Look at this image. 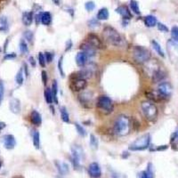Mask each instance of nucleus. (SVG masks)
<instances>
[{
	"instance_id": "obj_24",
	"label": "nucleus",
	"mask_w": 178,
	"mask_h": 178,
	"mask_svg": "<svg viewBox=\"0 0 178 178\" xmlns=\"http://www.w3.org/2000/svg\"><path fill=\"white\" fill-rule=\"evenodd\" d=\"M32 140H33V144L36 147V149H39L40 148V136L39 133L37 130L33 131V135H32Z\"/></svg>"
},
{
	"instance_id": "obj_36",
	"label": "nucleus",
	"mask_w": 178,
	"mask_h": 178,
	"mask_svg": "<svg viewBox=\"0 0 178 178\" xmlns=\"http://www.w3.org/2000/svg\"><path fill=\"white\" fill-rule=\"evenodd\" d=\"M75 127H76L77 132L79 133V136H86V130H85L84 127L81 126L80 124H79V123H76V124H75Z\"/></svg>"
},
{
	"instance_id": "obj_51",
	"label": "nucleus",
	"mask_w": 178,
	"mask_h": 178,
	"mask_svg": "<svg viewBox=\"0 0 178 178\" xmlns=\"http://www.w3.org/2000/svg\"><path fill=\"white\" fill-rule=\"evenodd\" d=\"M53 2L55 5H60V0H53Z\"/></svg>"
},
{
	"instance_id": "obj_13",
	"label": "nucleus",
	"mask_w": 178,
	"mask_h": 178,
	"mask_svg": "<svg viewBox=\"0 0 178 178\" xmlns=\"http://www.w3.org/2000/svg\"><path fill=\"white\" fill-rule=\"evenodd\" d=\"M9 108L10 110L14 114H19L21 110V102L17 98H12L9 102Z\"/></svg>"
},
{
	"instance_id": "obj_35",
	"label": "nucleus",
	"mask_w": 178,
	"mask_h": 178,
	"mask_svg": "<svg viewBox=\"0 0 178 178\" xmlns=\"http://www.w3.org/2000/svg\"><path fill=\"white\" fill-rule=\"evenodd\" d=\"M90 145L92 146L93 149H97L98 148V140L97 138L94 136V135H91L90 136Z\"/></svg>"
},
{
	"instance_id": "obj_15",
	"label": "nucleus",
	"mask_w": 178,
	"mask_h": 178,
	"mask_svg": "<svg viewBox=\"0 0 178 178\" xmlns=\"http://www.w3.org/2000/svg\"><path fill=\"white\" fill-rule=\"evenodd\" d=\"M116 13H118L119 14H120L125 20H129L132 17L131 13L130 11L128 10V8L126 6H124V5H121V6H119L117 9H116Z\"/></svg>"
},
{
	"instance_id": "obj_1",
	"label": "nucleus",
	"mask_w": 178,
	"mask_h": 178,
	"mask_svg": "<svg viewBox=\"0 0 178 178\" xmlns=\"http://www.w3.org/2000/svg\"><path fill=\"white\" fill-rule=\"evenodd\" d=\"M132 128V121L129 117L126 115H120L116 118L113 124V132L117 136H127Z\"/></svg>"
},
{
	"instance_id": "obj_37",
	"label": "nucleus",
	"mask_w": 178,
	"mask_h": 178,
	"mask_svg": "<svg viewBox=\"0 0 178 178\" xmlns=\"http://www.w3.org/2000/svg\"><path fill=\"white\" fill-rule=\"evenodd\" d=\"M163 78H164V75H163V73L160 70H157L155 73L153 74V81H154V82L160 81Z\"/></svg>"
},
{
	"instance_id": "obj_6",
	"label": "nucleus",
	"mask_w": 178,
	"mask_h": 178,
	"mask_svg": "<svg viewBox=\"0 0 178 178\" xmlns=\"http://www.w3.org/2000/svg\"><path fill=\"white\" fill-rule=\"evenodd\" d=\"M151 142V136L149 134L143 135L137 138L136 141L129 145V150L136 152V151H143L147 149Z\"/></svg>"
},
{
	"instance_id": "obj_39",
	"label": "nucleus",
	"mask_w": 178,
	"mask_h": 178,
	"mask_svg": "<svg viewBox=\"0 0 178 178\" xmlns=\"http://www.w3.org/2000/svg\"><path fill=\"white\" fill-rule=\"evenodd\" d=\"M85 7H86V9L87 12H92L95 8V4H94V2H93V1H88V2L86 3Z\"/></svg>"
},
{
	"instance_id": "obj_17",
	"label": "nucleus",
	"mask_w": 178,
	"mask_h": 178,
	"mask_svg": "<svg viewBox=\"0 0 178 178\" xmlns=\"http://www.w3.org/2000/svg\"><path fill=\"white\" fill-rule=\"evenodd\" d=\"M31 121L33 125L35 126H40L41 123H42V118L41 115L37 112V110H32V112L31 113Z\"/></svg>"
},
{
	"instance_id": "obj_45",
	"label": "nucleus",
	"mask_w": 178,
	"mask_h": 178,
	"mask_svg": "<svg viewBox=\"0 0 178 178\" xmlns=\"http://www.w3.org/2000/svg\"><path fill=\"white\" fill-rule=\"evenodd\" d=\"M15 57V53H6L5 56H4V59L5 60H12V59H14Z\"/></svg>"
},
{
	"instance_id": "obj_40",
	"label": "nucleus",
	"mask_w": 178,
	"mask_h": 178,
	"mask_svg": "<svg viewBox=\"0 0 178 178\" xmlns=\"http://www.w3.org/2000/svg\"><path fill=\"white\" fill-rule=\"evenodd\" d=\"M63 56L59 59V62H58V70H59V71H60V73H61V76H62L63 78H64V77H65V74H64V71H63Z\"/></svg>"
},
{
	"instance_id": "obj_8",
	"label": "nucleus",
	"mask_w": 178,
	"mask_h": 178,
	"mask_svg": "<svg viewBox=\"0 0 178 178\" xmlns=\"http://www.w3.org/2000/svg\"><path fill=\"white\" fill-rule=\"evenodd\" d=\"M72 152V163H73L74 168H80V161H81V157H82V150L79 146H73L71 148Z\"/></svg>"
},
{
	"instance_id": "obj_47",
	"label": "nucleus",
	"mask_w": 178,
	"mask_h": 178,
	"mask_svg": "<svg viewBox=\"0 0 178 178\" xmlns=\"http://www.w3.org/2000/svg\"><path fill=\"white\" fill-rule=\"evenodd\" d=\"M72 47V41L70 39H69L67 41V44H66V48H65V51H69L70 48Z\"/></svg>"
},
{
	"instance_id": "obj_30",
	"label": "nucleus",
	"mask_w": 178,
	"mask_h": 178,
	"mask_svg": "<svg viewBox=\"0 0 178 178\" xmlns=\"http://www.w3.org/2000/svg\"><path fill=\"white\" fill-rule=\"evenodd\" d=\"M130 7H131V10L133 11L134 14H136L137 15L141 14L140 8H139V5H138V3H137L136 1H135V0H132L131 2H130Z\"/></svg>"
},
{
	"instance_id": "obj_34",
	"label": "nucleus",
	"mask_w": 178,
	"mask_h": 178,
	"mask_svg": "<svg viewBox=\"0 0 178 178\" xmlns=\"http://www.w3.org/2000/svg\"><path fill=\"white\" fill-rule=\"evenodd\" d=\"M23 37L26 39V41H28L29 43H32L33 41V37H34V35H33V32L31 31H26L23 32Z\"/></svg>"
},
{
	"instance_id": "obj_27",
	"label": "nucleus",
	"mask_w": 178,
	"mask_h": 178,
	"mask_svg": "<svg viewBox=\"0 0 178 178\" xmlns=\"http://www.w3.org/2000/svg\"><path fill=\"white\" fill-rule=\"evenodd\" d=\"M60 112H61V118H62L63 122H65V123H70V116H69L67 109H66L65 107H62Z\"/></svg>"
},
{
	"instance_id": "obj_50",
	"label": "nucleus",
	"mask_w": 178,
	"mask_h": 178,
	"mask_svg": "<svg viewBox=\"0 0 178 178\" xmlns=\"http://www.w3.org/2000/svg\"><path fill=\"white\" fill-rule=\"evenodd\" d=\"M5 126V123H1V122H0V130H1V129H3Z\"/></svg>"
},
{
	"instance_id": "obj_52",
	"label": "nucleus",
	"mask_w": 178,
	"mask_h": 178,
	"mask_svg": "<svg viewBox=\"0 0 178 178\" xmlns=\"http://www.w3.org/2000/svg\"><path fill=\"white\" fill-rule=\"evenodd\" d=\"M13 178H23L22 176H21V175H16V176H14V177Z\"/></svg>"
},
{
	"instance_id": "obj_42",
	"label": "nucleus",
	"mask_w": 178,
	"mask_h": 178,
	"mask_svg": "<svg viewBox=\"0 0 178 178\" xmlns=\"http://www.w3.org/2000/svg\"><path fill=\"white\" fill-rule=\"evenodd\" d=\"M45 58H46V62H47V63H52L53 59V53L47 52L45 53Z\"/></svg>"
},
{
	"instance_id": "obj_9",
	"label": "nucleus",
	"mask_w": 178,
	"mask_h": 178,
	"mask_svg": "<svg viewBox=\"0 0 178 178\" xmlns=\"http://www.w3.org/2000/svg\"><path fill=\"white\" fill-rule=\"evenodd\" d=\"M87 86V82L86 79H71V82H70V88L74 92H79L81 90H84Z\"/></svg>"
},
{
	"instance_id": "obj_46",
	"label": "nucleus",
	"mask_w": 178,
	"mask_h": 178,
	"mask_svg": "<svg viewBox=\"0 0 178 178\" xmlns=\"http://www.w3.org/2000/svg\"><path fill=\"white\" fill-rule=\"evenodd\" d=\"M42 81L44 85L46 86L47 84V73L45 71V70H43L42 71Z\"/></svg>"
},
{
	"instance_id": "obj_22",
	"label": "nucleus",
	"mask_w": 178,
	"mask_h": 178,
	"mask_svg": "<svg viewBox=\"0 0 178 178\" xmlns=\"http://www.w3.org/2000/svg\"><path fill=\"white\" fill-rule=\"evenodd\" d=\"M109 18V11L107 8H102L100 9L98 14H97V20H100V21H104V20H107Z\"/></svg>"
},
{
	"instance_id": "obj_32",
	"label": "nucleus",
	"mask_w": 178,
	"mask_h": 178,
	"mask_svg": "<svg viewBox=\"0 0 178 178\" xmlns=\"http://www.w3.org/2000/svg\"><path fill=\"white\" fill-rule=\"evenodd\" d=\"M171 37L173 39V42H178V27L174 26L171 29Z\"/></svg>"
},
{
	"instance_id": "obj_2",
	"label": "nucleus",
	"mask_w": 178,
	"mask_h": 178,
	"mask_svg": "<svg viewBox=\"0 0 178 178\" xmlns=\"http://www.w3.org/2000/svg\"><path fill=\"white\" fill-rule=\"evenodd\" d=\"M103 36L104 40L109 43L111 46L114 47H121L124 45V41L119 32L116 31L114 28L110 26L105 27L103 31Z\"/></svg>"
},
{
	"instance_id": "obj_38",
	"label": "nucleus",
	"mask_w": 178,
	"mask_h": 178,
	"mask_svg": "<svg viewBox=\"0 0 178 178\" xmlns=\"http://www.w3.org/2000/svg\"><path fill=\"white\" fill-rule=\"evenodd\" d=\"M38 63H39V64H40V66L43 67V68L46 66V63H47V62H46L45 54H44L43 53H38Z\"/></svg>"
},
{
	"instance_id": "obj_16",
	"label": "nucleus",
	"mask_w": 178,
	"mask_h": 178,
	"mask_svg": "<svg viewBox=\"0 0 178 178\" xmlns=\"http://www.w3.org/2000/svg\"><path fill=\"white\" fill-rule=\"evenodd\" d=\"M87 55L83 52H79L76 56V63L79 67H84L87 63Z\"/></svg>"
},
{
	"instance_id": "obj_7",
	"label": "nucleus",
	"mask_w": 178,
	"mask_h": 178,
	"mask_svg": "<svg viewBox=\"0 0 178 178\" xmlns=\"http://www.w3.org/2000/svg\"><path fill=\"white\" fill-rule=\"evenodd\" d=\"M85 41L88 43L89 45H91L94 49H103L104 48V45H103V41L95 34H89Z\"/></svg>"
},
{
	"instance_id": "obj_19",
	"label": "nucleus",
	"mask_w": 178,
	"mask_h": 178,
	"mask_svg": "<svg viewBox=\"0 0 178 178\" xmlns=\"http://www.w3.org/2000/svg\"><path fill=\"white\" fill-rule=\"evenodd\" d=\"M40 21L41 23L44 24V25H49L52 21V16H51V14L48 13V12H44L40 14Z\"/></svg>"
},
{
	"instance_id": "obj_55",
	"label": "nucleus",
	"mask_w": 178,
	"mask_h": 178,
	"mask_svg": "<svg viewBox=\"0 0 178 178\" xmlns=\"http://www.w3.org/2000/svg\"><path fill=\"white\" fill-rule=\"evenodd\" d=\"M1 51H2V50H1V48H0V53H1Z\"/></svg>"
},
{
	"instance_id": "obj_44",
	"label": "nucleus",
	"mask_w": 178,
	"mask_h": 178,
	"mask_svg": "<svg viewBox=\"0 0 178 178\" xmlns=\"http://www.w3.org/2000/svg\"><path fill=\"white\" fill-rule=\"evenodd\" d=\"M99 25V22L97 21L96 19H92L88 21V26L90 28H95V27H98Z\"/></svg>"
},
{
	"instance_id": "obj_33",
	"label": "nucleus",
	"mask_w": 178,
	"mask_h": 178,
	"mask_svg": "<svg viewBox=\"0 0 178 178\" xmlns=\"http://www.w3.org/2000/svg\"><path fill=\"white\" fill-rule=\"evenodd\" d=\"M19 47H20V51L22 54H26L29 53V47H28V45L24 40H21Z\"/></svg>"
},
{
	"instance_id": "obj_18",
	"label": "nucleus",
	"mask_w": 178,
	"mask_h": 178,
	"mask_svg": "<svg viewBox=\"0 0 178 178\" xmlns=\"http://www.w3.org/2000/svg\"><path fill=\"white\" fill-rule=\"evenodd\" d=\"M22 22L25 26H30L31 25L33 21V13L32 12H24L22 14Z\"/></svg>"
},
{
	"instance_id": "obj_31",
	"label": "nucleus",
	"mask_w": 178,
	"mask_h": 178,
	"mask_svg": "<svg viewBox=\"0 0 178 178\" xmlns=\"http://www.w3.org/2000/svg\"><path fill=\"white\" fill-rule=\"evenodd\" d=\"M15 81L17 85H19V86H21L23 84V71H22V69H20L19 71L16 74Z\"/></svg>"
},
{
	"instance_id": "obj_53",
	"label": "nucleus",
	"mask_w": 178,
	"mask_h": 178,
	"mask_svg": "<svg viewBox=\"0 0 178 178\" xmlns=\"http://www.w3.org/2000/svg\"><path fill=\"white\" fill-rule=\"evenodd\" d=\"M175 136H176V137H177V139H178V131H177V133H176V134H175Z\"/></svg>"
},
{
	"instance_id": "obj_11",
	"label": "nucleus",
	"mask_w": 178,
	"mask_h": 178,
	"mask_svg": "<svg viewBox=\"0 0 178 178\" xmlns=\"http://www.w3.org/2000/svg\"><path fill=\"white\" fill-rule=\"evenodd\" d=\"M89 175L93 178H98L102 175V170L100 168L99 164L96 162L91 163L88 167Z\"/></svg>"
},
{
	"instance_id": "obj_3",
	"label": "nucleus",
	"mask_w": 178,
	"mask_h": 178,
	"mask_svg": "<svg viewBox=\"0 0 178 178\" xmlns=\"http://www.w3.org/2000/svg\"><path fill=\"white\" fill-rule=\"evenodd\" d=\"M132 54H133V58L135 59V61L138 63H146L151 58L150 51L145 47H139V46H136L133 47Z\"/></svg>"
},
{
	"instance_id": "obj_49",
	"label": "nucleus",
	"mask_w": 178,
	"mask_h": 178,
	"mask_svg": "<svg viewBox=\"0 0 178 178\" xmlns=\"http://www.w3.org/2000/svg\"><path fill=\"white\" fill-rule=\"evenodd\" d=\"M40 21V14H37L36 16V22H37V24H38V22Z\"/></svg>"
},
{
	"instance_id": "obj_43",
	"label": "nucleus",
	"mask_w": 178,
	"mask_h": 178,
	"mask_svg": "<svg viewBox=\"0 0 178 178\" xmlns=\"http://www.w3.org/2000/svg\"><path fill=\"white\" fill-rule=\"evenodd\" d=\"M158 26V30L159 31L161 32H168V28L165 24H162V23H157Z\"/></svg>"
},
{
	"instance_id": "obj_14",
	"label": "nucleus",
	"mask_w": 178,
	"mask_h": 178,
	"mask_svg": "<svg viewBox=\"0 0 178 178\" xmlns=\"http://www.w3.org/2000/svg\"><path fill=\"white\" fill-rule=\"evenodd\" d=\"M80 49L82 50V52L85 53L87 55V57H93L95 55V50L96 49H94V47L86 41L80 45Z\"/></svg>"
},
{
	"instance_id": "obj_41",
	"label": "nucleus",
	"mask_w": 178,
	"mask_h": 178,
	"mask_svg": "<svg viewBox=\"0 0 178 178\" xmlns=\"http://www.w3.org/2000/svg\"><path fill=\"white\" fill-rule=\"evenodd\" d=\"M4 95H5V86L2 81H0V104L4 99Z\"/></svg>"
},
{
	"instance_id": "obj_26",
	"label": "nucleus",
	"mask_w": 178,
	"mask_h": 178,
	"mask_svg": "<svg viewBox=\"0 0 178 178\" xmlns=\"http://www.w3.org/2000/svg\"><path fill=\"white\" fill-rule=\"evenodd\" d=\"M152 47H153V49L157 52V53L159 55V56H161V57H165V53L163 52L162 48L160 47V45L159 44V43L156 41V40H152Z\"/></svg>"
},
{
	"instance_id": "obj_25",
	"label": "nucleus",
	"mask_w": 178,
	"mask_h": 178,
	"mask_svg": "<svg viewBox=\"0 0 178 178\" xmlns=\"http://www.w3.org/2000/svg\"><path fill=\"white\" fill-rule=\"evenodd\" d=\"M52 94H53V99L54 101V103L57 104L58 103V98H57V94H58V84L56 80H53V85H52Z\"/></svg>"
},
{
	"instance_id": "obj_21",
	"label": "nucleus",
	"mask_w": 178,
	"mask_h": 178,
	"mask_svg": "<svg viewBox=\"0 0 178 178\" xmlns=\"http://www.w3.org/2000/svg\"><path fill=\"white\" fill-rule=\"evenodd\" d=\"M144 23L147 27H154L155 25H157V18L155 16L153 15H148L145 17L144 19Z\"/></svg>"
},
{
	"instance_id": "obj_54",
	"label": "nucleus",
	"mask_w": 178,
	"mask_h": 178,
	"mask_svg": "<svg viewBox=\"0 0 178 178\" xmlns=\"http://www.w3.org/2000/svg\"><path fill=\"white\" fill-rule=\"evenodd\" d=\"M1 167H2V163L0 162V168H1Z\"/></svg>"
},
{
	"instance_id": "obj_12",
	"label": "nucleus",
	"mask_w": 178,
	"mask_h": 178,
	"mask_svg": "<svg viewBox=\"0 0 178 178\" xmlns=\"http://www.w3.org/2000/svg\"><path fill=\"white\" fill-rule=\"evenodd\" d=\"M3 143L5 149L7 150H12L14 149L16 145V140L14 136L12 135H5L3 136Z\"/></svg>"
},
{
	"instance_id": "obj_48",
	"label": "nucleus",
	"mask_w": 178,
	"mask_h": 178,
	"mask_svg": "<svg viewBox=\"0 0 178 178\" xmlns=\"http://www.w3.org/2000/svg\"><path fill=\"white\" fill-rule=\"evenodd\" d=\"M30 63H31V66H33V67H35L36 66V62H35V59L33 57H30Z\"/></svg>"
},
{
	"instance_id": "obj_29",
	"label": "nucleus",
	"mask_w": 178,
	"mask_h": 178,
	"mask_svg": "<svg viewBox=\"0 0 178 178\" xmlns=\"http://www.w3.org/2000/svg\"><path fill=\"white\" fill-rule=\"evenodd\" d=\"M44 95H45V99H46V102L47 103L51 104L53 102V94H52V91L50 88H47L45 90V93H44Z\"/></svg>"
},
{
	"instance_id": "obj_5",
	"label": "nucleus",
	"mask_w": 178,
	"mask_h": 178,
	"mask_svg": "<svg viewBox=\"0 0 178 178\" xmlns=\"http://www.w3.org/2000/svg\"><path fill=\"white\" fill-rule=\"evenodd\" d=\"M141 110L147 120H154L158 116V109L151 102H142L141 103Z\"/></svg>"
},
{
	"instance_id": "obj_23",
	"label": "nucleus",
	"mask_w": 178,
	"mask_h": 178,
	"mask_svg": "<svg viewBox=\"0 0 178 178\" xmlns=\"http://www.w3.org/2000/svg\"><path fill=\"white\" fill-rule=\"evenodd\" d=\"M56 167H57L58 170L60 174L62 175H66L69 172V166L64 162H56Z\"/></svg>"
},
{
	"instance_id": "obj_28",
	"label": "nucleus",
	"mask_w": 178,
	"mask_h": 178,
	"mask_svg": "<svg viewBox=\"0 0 178 178\" xmlns=\"http://www.w3.org/2000/svg\"><path fill=\"white\" fill-rule=\"evenodd\" d=\"M0 31H8V20L5 16H2L0 17Z\"/></svg>"
},
{
	"instance_id": "obj_20",
	"label": "nucleus",
	"mask_w": 178,
	"mask_h": 178,
	"mask_svg": "<svg viewBox=\"0 0 178 178\" xmlns=\"http://www.w3.org/2000/svg\"><path fill=\"white\" fill-rule=\"evenodd\" d=\"M92 95L91 94H89L88 92H86L83 93L82 94L79 95V99L81 101V103L82 104H89L90 103H92Z\"/></svg>"
},
{
	"instance_id": "obj_10",
	"label": "nucleus",
	"mask_w": 178,
	"mask_h": 178,
	"mask_svg": "<svg viewBox=\"0 0 178 178\" xmlns=\"http://www.w3.org/2000/svg\"><path fill=\"white\" fill-rule=\"evenodd\" d=\"M158 93L160 97H169L172 94V86L168 82H162L158 86Z\"/></svg>"
},
{
	"instance_id": "obj_4",
	"label": "nucleus",
	"mask_w": 178,
	"mask_h": 178,
	"mask_svg": "<svg viewBox=\"0 0 178 178\" xmlns=\"http://www.w3.org/2000/svg\"><path fill=\"white\" fill-rule=\"evenodd\" d=\"M97 109L105 115H108L113 111V103L110 97L106 95H101L96 102Z\"/></svg>"
}]
</instances>
